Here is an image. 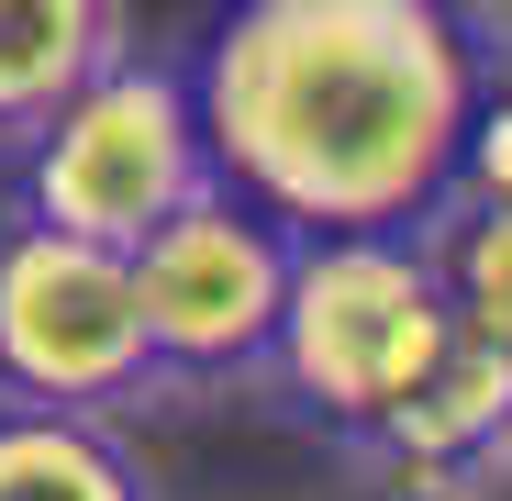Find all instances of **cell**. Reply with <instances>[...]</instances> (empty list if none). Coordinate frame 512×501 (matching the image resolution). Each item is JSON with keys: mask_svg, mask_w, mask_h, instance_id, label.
I'll list each match as a JSON object with an SVG mask.
<instances>
[{"mask_svg": "<svg viewBox=\"0 0 512 501\" xmlns=\"http://www.w3.org/2000/svg\"><path fill=\"white\" fill-rule=\"evenodd\" d=\"M501 45L468 0H234L190 67L212 179L290 234H423Z\"/></svg>", "mask_w": 512, "mask_h": 501, "instance_id": "1", "label": "cell"}, {"mask_svg": "<svg viewBox=\"0 0 512 501\" xmlns=\"http://www.w3.org/2000/svg\"><path fill=\"white\" fill-rule=\"evenodd\" d=\"M457 334L468 323H457L435 234H301L268 379L312 412V424H334L357 446L446 368Z\"/></svg>", "mask_w": 512, "mask_h": 501, "instance_id": "2", "label": "cell"}, {"mask_svg": "<svg viewBox=\"0 0 512 501\" xmlns=\"http://www.w3.org/2000/svg\"><path fill=\"white\" fill-rule=\"evenodd\" d=\"M212 190V145H201V112H190V67H145V56H112L101 78L23 134V212L56 223V234H90V245H134Z\"/></svg>", "mask_w": 512, "mask_h": 501, "instance_id": "3", "label": "cell"}, {"mask_svg": "<svg viewBox=\"0 0 512 501\" xmlns=\"http://www.w3.org/2000/svg\"><path fill=\"white\" fill-rule=\"evenodd\" d=\"M167 390L145 346L134 257L56 223H0V401H56V412H123Z\"/></svg>", "mask_w": 512, "mask_h": 501, "instance_id": "4", "label": "cell"}, {"mask_svg": "<svg viewBox=\"0 0 512 501\" xmlns=\"http://www.w3.org/2000/svg\"><path fill=\"white\" fill-rule=\"evenodd\" d=\"M290 223L256 212L245 190H201L179 201L145 245H134V301H145V346L156 379L212 390V379H256L279 346V301H290Z\"/></svg>", "mask_w": 512, "mask_h": 501, "instance_id": "5", "label": "cell"}, {"mask_svg": "<svg viewBox=\"0 0 512 501\" xmlns=\"http://www.w3.org/2000/svg\"><path fill=\"white\" fill-rule=\"evenodd\" d=\"M357 457L401 501H479L490 479H512V346L457 334L446 368L423 379L379 435H357Z\"/></svg>", "mask_w": 512, "mask_h": 501, "instance_id": "6", "label": "cell"}, {"mask_svg": "<svg viewBox=\"0 0 512 501\" xmlns=\"http://www.w3.org/2000/svg\"><path fill=\"white\" fill-rule=\"evenodd\" d=\"M123 56V0H0V145Z\"/></svg>", "mask_w": 512, "mask_h": 501, "instance_id": "7", "label": "cell"}, {"mask_svg": "<svg viewBox=\"0 0 512 501\" xmlns=\"http://www.w3.org/2000/svg\"><path fill=\"white\" fill-rule=\"evenodd\" d=\"M0 501H156V479L112 435V412L0 401Z\"/></svg>", "mask_w": 512, "mask_h": 501, "instance_id": "8", "label": "cell"}, {"mask_svg": "<svg viewBox=\"0 0 512 501\" xmlns=\"http://www.w3.org/2000/svg\"><path fill=\"white\" fill-rule=\"evenodd\" d=\"M435 257H446V290H457V323L512 346V201H446L435 223Z\"/></svg>", "mask_w": 512, "mask_h": 501, "instance_id": "9", "label": "cell"}, {"mask_svg": "<svg viewBox=\"0 0 512 501\" xmlns=\"http://www.w3.org/2000/svg\"><path fill=\"white\" fill-rule=\"evenodd\" d=\"M501 78H512V67H501Z\"/></svg>", "mask_w": 512, "mask_h": 501, "instance_id": "10", "label": "cell"}]
</instances>
